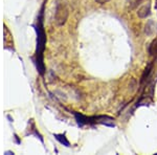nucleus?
<instances>
[{
    "mask_svg": "<svg viewBox=\"0 0 157 155\" xmlns=\"http://www.w3.org/2000/svg\"><path fill=\"white\" fill-rule=\"evenodd\" d=\"M95 1H97V2H98V3H106V2H108L109 1V0H95Z\"/></svg>",
    "mask_w": 157,
    "mask_h": 155,
    "instance_id": "obj_4",
    "label": "nucleus"
},
{
    "mask_svg": "<svg viewBox=\"0 0 157 155\" xmlns=\"http://www.w3.org/2000/svg\"><path fill=\"white\" fill-rule=\"evenodd\" d=\"M145 32L148 36H152V35L155 33V23H154L153 20H150V21L147 22Z\"/></svg>",
    "mask_w": 157,
    "mask_h": 155,
    "instance_id": "obj_2",
    "label": "nucleus"
},
{
    "mask_svg": "<svg viewBox=\"0 0 157 155\" xmlns=\"http://www.w3.org/2000/svg\"><path fill=\"white\" fill-rule=\"evenodd\" d=\"M137 15L140 18H147V16L150 15V4H145L144 6H141L140 9L138 10Z\"/></svg>",
    "mask_w": 157,
    "mask_h": 155,
    "instance_id": "obj_1",
    "label": "nucleus"
},
{
    "mask_svg": "<svg viewBox=\"0 0 157 155\" xmlns=\"http://www.w3.org/2000/svg\"><path fill=\"white\" fill-rule=\"evenodd\" d=\"M149 54H150V56H154L157 54V40L152 42V44L149 46Z\"/></svg>",
    "mask_w": 157,
    "mask_h": 155,
    "instance_id": "obj_3",
    "label": "nucleus"
}]
</instances>
